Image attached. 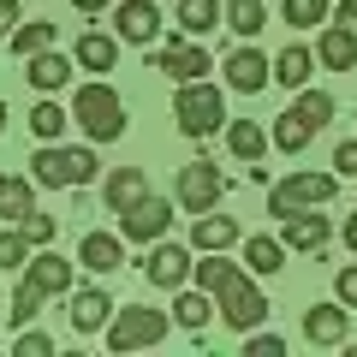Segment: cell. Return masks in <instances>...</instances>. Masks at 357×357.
Segmentation results:
<instances>
[{
    "instance_id": "5bb4252c",
    "label": "cell",
    "mask_w": 357,
    "mask_h": 357,
    "mask_svg": "<svg viewBox=\"0 0 357 357\" xmlns=\"http://www.w3.org/2000/svg\"><path fill=\"white\" fill-rule=\"evenodd\" d=\"M143 197H149V173H143V167H114V173H107V185H102L107 215H126V208H137Z\"/></svg>"
},
{
    "instance_id": "4fadbf2b",
    "label": "cell",
    "mask_w": 357,
    "mask_h": 357,
    "mask_svg": "<svg viewBox=\"0 0 357 357\" xmlns=\"http://www.w3.org/2000/svg\"><path fill=\"white\" fill-rule=\"evenodd\" d=\"M119 227H126V238L155 244L167 227H173V203H167V197H143L137 208H126V215H119Z\"/></svg>"
},
{
    "instance_id": "83f0119b",
    "label": "cell",
    "mask_w": 357,
    "mask_h": 357,
    "mask_svg": "<svg viewBox=\"0 0 357 357\" xmlns=\"http://www.w3.org/2000/svg\"><path fill=\"white\" fill-rule=\"evenodd\" d=\"M244 262L256 268V274H280L286 268V244L268 238V232H250V244H244Z\"/></svg>"
},
{
    "instance_id": "7a4b0ae2",
    "label": "cell",
    "mask_w": 357,
    "mask_h": 357,
    "mask_svg": "<svg viewBox=\"0 0 357 357\" xmlns=\"http://www.w3.org/2000/svg\"><path fill=\"white\" fill-rule=\"evenodd\" d=\"M60 292H72V262H66L60 250L30 256V262H24V280H18V292H13V321H30L42 298H60Z\"/></svg>"
},
{
    "instance_id": "f546056e",
    "label": "cell",
    "mask_w": 357,
    "mask_h": 357,
    "mask_svg": "<svg viewBox=\"0 0 357 357\" xmlns=\"http://www.w3.org/2000/svg\"><path fill=\"white\" fill-rule=\"evenodd\" d=\"M54 36H60V30H54L48 18H30V24H18V30H13V54H24V60H30V54L54 48Z\"/></svg>"
},
{
    "instance_id": "5b68a950",
    "label": "cell",
    "mask_w": 357,
    "mask_h": 357,
    "mask_svg": "<svg viewBox=\"0 0 357 357\" xmlns=\"http://www.w3.org/2000/svg\"><path fill=\"white\" fill-rule=\"evenodd\" d=\"M173 114H178V131H185V137H197V143H203L208 131L227 126V102H220V89L203 84V77H197V84H178Z\"/></svg>"
},
{
    "instance_id": "d6a6232c",
    "label": "cell",
    "mask_w": 357,
    "mask_h": 357,
    "mask_svg": "<svg viewBox=\"0 0 357 357\" xmlns=\"http://www.w3.org/2000/svg\"><path fill=\"white\" fill-rule=\"evenodd\" d=\"M262 24H268L262 0H232V6H227V30H238V36H256Z\"/></svg>"
},
{
    "instance_id": "6da1fadb",
    "label": "cell",
    "mask_w": 357,
    "mask_h": 357,
    "mask_svg": "<svg viewBox=\"0 0 357 357\" xmlns=\"http://www.w3.org/2000/svg\"><path fill=\"white\" fill-rule=\"evenodd\" d=\"M197 280H203L208 292H215L220 321H227V328H238V333L262 328V316H268V298L250 286V274H244L238 262H220V250H203V262H197Z\"/></svg>"
},
{
    "instance_id": "9a60e30c",
    "label": "cell",
    "mask_w": 357,
    "mask_h": 357,
    "mask_svg": "<svg viewBox=\"0 0 357 357\" xmlns=\"http://www.w3.org/2000/svg\"><path fill=\"white\" fill-rule=\"evenodd\" d=\"M345 328H351V310L345 304H310L304 310V340L310 345H345Z\"/></svg>"
},
{
    "instance_id": "8d00e7d4",
    "label": "cell",
    "mask_w": 357,
    "mask_h": 357,
    "mask_svg": "<svg viewBox=\"0 0 357 357\" xmlns=\"http://www.w3.org/2000/svg\"><path fill=\"white\" fill-rule=\"evenodd\" d=\"M333 298H340L345 310H357V262H345L340 274H333Z\"/></svg>"
},
{
    "instance_id": "4316f807",
    "label": "cell",
    "mask_w": 357,
    "mask_h": 357,
    "mask_svg": "<svg viewBox=\"0 0 357 357\" xmlns=\"http://www.w3.org/2000/svg\"><path fill=\"white\" fill-rule=\"evenodd\" d=\"M227 143H232V155H238L244 167H256V161H262V149H268V137H262L256 119H232V126H227Z\"/></svg>"
},
{
    "instance_id": "d6986e66",
    "label": "cell",
    "mask_w": 357,
    "mask_h": 357,
    "mask_svg": "<svg viewBox=\"0 0 357 357\" xmlns=\"http://www.w3.org/2000/svg\"><path fill=\"white\" fill-rule=\"evenodd\" d=\"M77 262H84L89 274H114V268L126 262V244H119L114 232H84V244H77Z\"/></svg>"
},
{
    "instance_id": "ffe728a7",
    "label": "cell",
    "mask_w": 357,
    "mask_h": 357,
    "mask_svg": "<svg viewBox=\"0 0 357 357\" xmlns=\"http://www.w3.org/2000/svg\"><path fill=\"white\" fill-rule=\"evenodd\" d=\"M220 316V304H215V292H178V304H173V328H185V333H203L208 321Z\"/></svg>"
},
{
    "instance_id": "484cf974",
    "label": "cell",
    "mask_w": 357,
    "mask_h": 357,
    "mask_svg": "<svg viewBox=\"0 0 357 357\" xmlns=\"http://www.w3.org/2000/svg\"><path fill=\"white\" fill-rule=\"evenodd\" d=\"M220 18H227L220 0H178V30H185V36H208Z\"/></svg>"
},
{
    "instance_id": "30bf717a",
    "label": "cell",
    "mask_w": 357,
    "mask_h": 357,
    "mask_svg": "<svg viewBox=\"0 0 357 357\" xmlns=\"http://www.w3.org/2000/svg\"><path fill=\"white\" fill-rule=\"evenodd\" d=\"M143 274H149V286H161V292H178V286L197 274V262H191V250H185V244H149Z\"/></svg>"
},
{
    "instance_id": "52a82bcc",
    "label": "cell",
    "mask_w": 357,
    "mask_h": 357,
    "mask_svg": "<svg viewBox=\"0 0 357 357\" xmlns=\"http://www.w3.org/2000/svg\"><path fill=\"white\" fill-rule=\"evenodd\" d=\"M167 328H173V316L167 310H149V304H126L114 316V328H107V351H137V345H161Z\"/></svg>"
},
{
    "instance_id": "44dd1931",
    "label": "cell",
    "mask_w": 357,
    "mask_h": 357,
    "mask_svg": "<svg viewBox=\"0 0 357 357\" xmlns=\"http://www.w3.org/2000/svg\"><path fill=\"white\" fill-rule=\"evenodd\" d=\"M30 208H36V178L6 173V178H0V220H6V227H18Z\"/></svg>"
},
{
    "instance_id": "d4e9b609",
    "label": "cell",
    "mask_w": 357,
    "mask_h": 357,
    "mask_svg": "<svg viewBox=\"0 0 357 357\" xmlns=\"http://www.w3.org/2000/svg\"><path fill=\"white\" fill-rule=\"evenodd\" d=\"M107 292H96V286H84V292H72V328L77 333H96V328H107Z\"/></svg>"
},
{
    "instance_id": "74e56055",
    "label": "cell",
    "mask_w": 357,
    "mask_h": 357,
    "mask_svg": "<svg viewBox=\"0 0 357 357\" xmlns=\"http://www.w3.org/2000/svg\"><path fill=\"white\" fill-rule=\"evenodd\" d=\"M244 345H250L256 357H280V351H286V340H280V333H256V328L244 333Z\"/></svg>"
},
{
    "instance_id": "ac0fdd59",
    "label": "cell",
    "mask_w": 357,
    "mask_h": 357,
    "mask_svg": "<svg viewBox=\"0 0 357 357\" xmlns=\"http://www.w3.org/2000/svg\"><path fill=\"white\" fill-rule=\"evenodd\" d=\"M72 60L84 66V72H114L119 66V36H107V30H84L72 48Z\"/></svg>"
},
{
    "instance_id": "f1b7e54d",
    "label": "cell",
    "mask_w": 357,
    "mask_h": 357,
    "mask_svg": "<svg viewBox=\"0 0 357 357\" xmlns=\"http://www.w3.org/2000/svg\"><path fill=\"white\" fill-rule=\"evenodd\" d=\"M310 137H316V126H310L304 114H292V107L274 119V143H280L286 155H304V149H310Z\"/></svg>"
},
{
    "instance_id": "f35d334b",
    "label": "cell",
    "mask_w": 357,
    "mask_h": 357,
    "mask_svg": "<svg viewBox=\"0 0 357 357\" xmlns=\"http://www.w3.org/2000/svg\"><path fill=\"white\" fill-rule=\"evenodd\" d=\"M13 351H24V357H48V351H54V340H48V333H18Z\"/></svg>"
},
{
    "instance_id": "7402d4cb",
    "label": "cell",
    "mask_w": 357,
    "mask_h": 357,
    "mask_svg": "<svg viewBox=\"0 0 357 357\" xmlns=\"http://www.w3.org/2000/svg\"><path fill=\"white\" fill-rule=\"evenodd\" d=\"M30 84L42 89V96H54V89H66L72 84V60H66V54H54V48H42V54H30Z\"/></svg>"
},
{
    "instance_id": "cb8c5ba5",
    "label": "cell",
    "mask_w": 357,
    "mask_h": 357,
    "mask_svg": "<svg viewBox=\"0 0 357 357\" xmlns=\"http://www.w3.org/2000/svg\"><path fill=\"white\" fill-rule=\"evenodd\" d=\"M316 48H304V42H292V48L274 60V84H286V89H304L310 84V72H316Z\"/></svg>"
},
{
    "instance_id": "f6af8a7d",
    "label": "cell",
    "mask_w": 357,
    "mask_h": 357,
    "mask_svg": "<svg viewBox=\"0 0 357 357\" xmlns=\"http://www.w3.org/2000/svg\"><path fill=\"white\" fill-rule=\"evenodd\" d=\"M0 131H6V102H0Z\"/></svg>"
},
{
    "instance_id": "7c38bea8",
    "label": "cell",
    "mask_w": 357,
    "mask_h": 357,
    "mask_svg": "<svg viewBox=\"0 0 357 357\" xmlns=\"http://www.w3.org/2000/svg\"><path fill=\"white\" fill-rule=\"evenodd\" d=\"M155 30H161V6H155V0H119L114 6V36L119 42L155 48Z\"/></svg>"
},
{
    "instance_id": "8992f818",
    "label": "cell",
    "mask_w": 357,
    "mask_h": 357,
    "mask_svg": "<svg viewBox=\"0 0 357 357\" xmlns=\"http://www.w3.org/2000/svg\"><path fill=\"white\" fill-rule=\"evenodd\" d=\"M333 191H340V173H292L280 178V185H268V215H298V208H321L333 203Z\"/></svg>"
},
{
    "instance_id": "d590c367",
    "label": "cell",
    "mask_w": 357,
    "mask_h": 357,
    "mask_svg": "<svg viewBox=\"0 0 357 357\" xmlns=\"http://www.w3.org/2000/svg\"><path fill=\"white\" fill-rule=\"evenodd\" d=\"M18 227H24V238H30V244H48L54 232H60V220H54V215H36V208H30Z\"/></svg>"
},
{
    "instance_id": "4dcf8cb0",
    "label": "cell",
    "mask_w": 357,
    "mask_h": 357,
    "mask_svg": "<svg viewBox=\"0 0 357 357\" xmlns=\"http://www.w3.org/2000/svg\"><path fill=\"white\" fill-rule=\"evenodd\" d=\"M66 119H72V114H66L60 102H48V96H42V102L30 107V131H36L42 143H54V137H60V131H66Z\"/></svg>"
},
{
    "instance_id": "2e32d148",
    "label": "cell",
    "mask_w": 357,
    "mask_h": 357,
    "mask_svg": "<svg viewBox=\"0 0 357 357\" xmlns=\"http://www.w3.org/2000/svg\"><path fill=\"white\" fill-rule=\"evenodd\" d=\"M244 238V227L232 215H215V208H208V215H197V227H191V250L203 256V250H232V244Z\"/></svg>"
},
{
    "instance_id": "ab89813d",
    "label": "cell",
    "mask_w": 357,
    "mask_h": 357,
    "mask_svg": "<svg viewBox=\"0 0 357 357\" xmlns=\"http://www.w3.org/2000/svg\"><path fill=\"white\" fill-rule=\"evenodd\" d=\"M333 167H340V178H357V137L333 149Z\"/></svg>"
},
{
    "instance_id": "b9f144b4",
    "label": "cell",
    "mask_w": 357,
    "mask_h": 357,
    "mask_svg": "<svg viewBox=\"0 0 357 357\" xmlns=\"http://www.w3.org/2000/svg\"><path fill=\"white\" fill-rule=\"evenodd\" d=\"M333 24H340V30H351V36H357V0H340V6H333Z\"/></svg>"
},
{
    "instance_id": "277c9868",
    "label": "cell",
    "mask_w": 357,
    "mask_h": 357,
    "mask_svg": "<svg viewBox=\"0 0 357 357\" xmlns=\"http://www.w3.org/2000/svg\"><path fill=\"white\" fill-rule=\"evenodd\" d=\"M96 149H54V143H42L36 155H30V178L36 185H48V191H77V185H89L96 178Z\"/></svg>"
},
{
    "instance_id": "603a6c76",
    "label": "cell",
    "mask_w": 357,
    "mask_h": 357,
    "mask_svg": "<svg viewBox=\"0 0 357 357\" xmlns=\"http://www.w3.org/2000/svg\"><path fill=\"white\" fill-rule=\"evenodd\" d=\"M316 60L328 66V72H351V66H357V36H351V30H340V24H328V30H321V42H316Z\"/></svg>"
},
{
    "instance_id": "9c48e42d",
    "label": "cell",
    "mask_w": 357,
    "mask_h": 357,
    "mask_svg": "<svg viewBox=\"0 0 357 357\" xmlns=\"http://www.w3.org/2000/svg\"><path fill=\"white\" fill-rule=\"evenodd\" d=\"M220 72H227V89H238V96H256V89L274 84V60H268V54H256L250 42H244V48H232Z\"/></svg>"
},
{
    "instance_id": "3957f363",
    "label": "cell",
    "mask_w": 357,
    "mask_h": 357,
    "mask_svg": "<svg viewBox=\"0 0 357 357\" xmlns=\"http://www.w3.org/2000/svg\"><path fill=\"white\" fill-rule=\"evenodd\" d=\"M72 119L84 126V137L89 143H114V137H126V102H119V89L114 84H84L72 96Z\"/></svg>"
},
{
    "instance_id": "e0dca14e",
    "label": "cell",
    "mask_w": 357,
    "mask_h": 357,
    "mask_svg": "<svg viewBox=\"0 0 357 357\" xmlns=\"http://www.w3.org/2000/svg\"><path fill=\"white\" fill-rule=\"evenodd\" d=\"M328 232H333V220L328 215H304V208L280 220V244H286V250H321Z\"/></svg>"
},
{
    "instance_id": "8fae6325",
    "label": "cell",
    "mask_w": 357,
    "mask_h": 357,
    "mask_svg": "<svg viewBox=\"0 0 357 357\" xmlns=\"http://www.w3.org/2000/svg\"><path fill=\"white\" fill-rule=\"evenodd\" d=\"M149 66L167 72V77H178V84H197V77H208V48L203 42H167V48L149 54Z\"/></svg>"
},
{
    "instance_id": "1f68e13d",
    "label": "cell",
    "mask_w": 357,
    "mask_h": 357,
    "mask_svg": "<svg viewBox=\"0 0 357 357\" xmlns=\"http://www.w3.org/2000/svg\"><path fill=\"white\" fill-rule=\"evenodd\" d=\"M292 114H304L310 119V126H328V119H333V96H328V89H298V102H292Z\"/></svg>"
},
{
    "instance_id": "60d3db41",
    "label": "cell",
    "mask_w": 357,
    "mask_h": 357,
    "mask_svg": "<svg viewBox=\"0 0 357 357\" xmlns=\"http://www.w3.org/2000/svg\"><path fill=\"white\" fill-rule=\"evenodd\" d=\"M18 24H24V18H18V0H0V42L13 36Z\"/></svg>"
},
{
    "instance_id": "7bdbcfd3",
    "label": "cell",
    "mask_w": 357,
    "mask_h": 357,
    "mask_svg": "<svg viewBox=\"0 0 357 357\" xmlns=\"http://www.w3.org/2000/svg\"><path fill=\"white\" fill-rule=\"evenodd\" d=\"M345 250H357V215H345Z\"/></svg>"
},
{
    "instance_id": "ee69618b",
    "label": "cell",
    "mask_w": 357,
    "mask_h": 357,
    "mask_svg": "<svg viewBox=\"0 0 357 357\" xmlns=\"http://www.w3.org/2000/svg\"><path fill=\"white\" fill-rule=\"evenodd\" d=\"M72 6H77V13H102L107 0H72Z\"/></svg>"
},
{
    "instance_id": "ba28073f",
    "label": "cell",
    "mask_w": 357,
    "mask_h": 357,
    "mask_svg": "<svg viewBox=\"0 0 357 357\" xmlns=\"http://www.w3.org/2000/svg\"><path fill=\"white\" fill-rule=\"evenodd\" d=\"M178 208H185V215H208V208L220 203V197H227V173H220L215 161H191V167H178Z\"/></svg>"
},
{
    "instance_id": "e575fe53",
    "label": "cell",
    "mask_w": 357,
    "mask_h": 357,
    "mask_svg": "<svg viewBox=\"0 0 357 357\" xmlns=\"http://www.w3.org/2000/svg\"><path fill=\"white\" fill-rule=\"evenodd\" d=\"M30 262V238H24V227H6L0 232V268L13 274V268H24Z\"/></svg>"
},
{
    "instance_id": "836d02e7",
    "label": "cell",
    "mask_w": 357,
    "mask_h": 357,
    "mask_svg": "<svg viewBox=\"0 0 357 357\" xmlns=\"http://www.w3.org/2000/svg\"><path fill=\"white\" fill-rule=\"evenodd\" d=\"M321 18H333L328 0H286V24L292 30H310V24H321Z\"/></svg>"
}]
</instances>
